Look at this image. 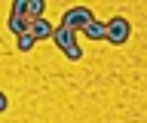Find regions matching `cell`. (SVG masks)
I'll use <instances>...</instances> for the list:
<instances>
[{
	"instance_id": "obj_1",
	"label": "cell",
	"mask_w": 147,
	"mask_h": 123,
	"mask_svg": "<svg viewBox=\"0 0 147 123\" xmlns=\"http://www.w3.org/2000/svg\"><path fill=\"white\" fill-rule=\"evenodd\" d=\"M52 43L64 52V58H71V62H80V58H83V49H80V43H77V34H74V31L58 28V25H55V31H52Z\"/></svg>"
},
{
	"instance_id": "obj_2",
	"label": "cell",
	"mask_w": 147,
	"mask_h": 123,
	"mask_svg": "<svg viewBox=\"0 0 147 123\" xmlns=\"http://www.w3.org/2000/svg\"><path fill=\"white\" fill-rule=\"evenodd\" d=\"M89 22H95V12L89 10V6H74V10H64L61 22H58V28H67V31H83Z\"/></svg>"
},
{
	"instance_id": "obj_3",
	"label": "cell",
	"mask_w": 147,
	"mask_h": 123,
	"mask_svg": "<svg viewBox=\"0 0 147 123\" xmlns=\"http://www.w3.org/2000/svg\"><path fill=\"white\" fill-rule=\"evenodd\" d=\"M129 37H132V25H129V19H123V16H113V19L104 25V40L113 43V46H123Z\"/></svg>"
},
{
	"instance_id": "obj_4",
	"label": "cell",
	"mask_w": 147,
	"mask_h": 123,
	"mask_svg": "<svg viewBox=\"0 0 147 123\" xmlns=\"http://www.w3.org/2000/svg\"><path fill=\"white\" fill-rule=\"evenodd\" d=\"M52 31H55V25H49L46 19L28 22V34L34 37V43H37V40H52Z\"/></svg>"
},
{
	"instance_id": "obj_5",
	"label": "cell",
	"mask_w": 147,
	"mask_h": 123,
	"mask_svg": "<svg viewBox=\"0 0 147 123\" xmlns=\"http://www.w3.org/2000/svg\"><path fill=\"white\" fill-rule=\"evenodd\" d=\"M43 12H46V3H43V0H25V19L28 22L43 19Z\"/></svg>"
},
{
	"instance_id": "obj_6",
	"label": "cell",
	"mask_w": 147,
	"mask_h": 123,
	"mask_svg": "<svg viewBox=\"0 0 147 123\" xmlns=\"http://www.w3.org/2000/svg\"><path fill=\"white\" fill-rule=\"evenodd\" d=\"M83 34H86V37L89 40H104V22H89V25H86V28H83Z\"/></svg>"
},
{
	"instance_id": "obj_7",
	"label": "cell",
	"mask_w": 147,
	"mask_h": 123,
	"mask_svg": "<svg viewBox=\"0 0 147 123\" xmlns=\"http://www.w3.org/2000/svg\"><path fill=\"white\" fill-rule=\"evenodd\" d=\"M9 31H12V34H28V19L25 16H9Z\"/></svg>"
},
{
	"instance_id": "obj_8",
	"label": "cell",
	"mask_w": 147,
	"mask_h": 123,
	"mask_svg": "<svg viewBox=\"0 0 147 123\" xmlns=\"http://www.w3.org/2000/svg\"><path fill=\"white\" fill-rule=\"evenodd\" d=\"M18 49H22V52H31V49H34V37H31V34H18Z\"/></svg>"
},
{
	"instance_id": "obj_9",
	"label": "cell",
	"mask_w": 147,
	"mask_h": 123,
	"mask_svg": "<svg viewBox=\"0 0 147 123\" xmlns=\"http://www.w3.org/2000/svg\"><path fill=\"white\" fill-rule=\"evenodd\" d=\"M12 16H25V0H16L12 3Z\"/></svg>"
},
{
	"instance_id": "obj_10",
	"label": "cell",
	"mask_w": 147,
	"mask_h": 123,
	"mask_svg": "<svg viewBox=\"0 0 147 123\" xmlns=\"http://www.w3.org/2000/svg\"><path fill=\"white\" fill-rule=\"evenodd\" d=\"M6 108H9V99H6V92H3V89H0V114L6 111Z\"/></svg>"
}]
</instances>
